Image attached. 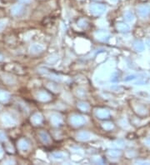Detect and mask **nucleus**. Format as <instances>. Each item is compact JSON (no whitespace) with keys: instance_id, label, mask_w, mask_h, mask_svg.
Returning a JSON list of instances; mask_svg holds the SVG:
<instances>
[{"instance_id":"1","label":"nucleus","mask_w":150,"mask_h":165,"mask_svg":"<svg viewBox=\"0 0 150 165\" xmlns=\"http://www.w3.org/2000/svg\"><path fill=\"white\" fill-rule=\"evenodd\" d=\"M106 8L103 4H98V3H94L90 6V12L94 14V15H100L104 12L105 11Z\"/></svg>"},{"instance_id":"2","label":"nucleus","mask_w":150,"mask_h":165,"mask_svg":"<svg viewBox=\"0 0 150 165\" xmlns=\"http://www.w3.org/2000/svg\"><path fill=\"white\" fill-rule=\"evenodd\" d=\"M70 122L74 126H81L85 123V119L80 115H74V116L71 117Z\"/></svg>"},{"instance_id":"3","label":"nucleus","mask_w":150,"mask_h":165,"mask_svg":"<svg viewBox=\"0 0 150 165\" xmlns=\"http://www.w3.org/2000/svg\"><path fill=\"white\" fill-rule=\"evenodd\" d=\"M1 119H2L3 123L5 126H7V127H12V126H13V125L15 124L14 119H13L11 116H9V114H3V115L2 116Z\"/></svg>"},{"instance_id":"4","label":"nucleus","mask_w":150,"mask_h":165,"mask_svg":"<svg viewBox=\"0 0 150 165\" xmlns=\"http://www.w3.org/2000/svg\"><path fill=\"white\" fill-rule=\"evenodd\" d=\"M95 37L97 38V39H98L99 41H106L108 40L109 35L107 32L105 31H98L95 33Z\"/></svg>"},{"instance_id":"5","label":"nucleus","mask_w":150,"mask_h":165,"mask_svg":"<svg viewBox=\"0 0 150 165\" xmlns=\"http://www.w3.org/2000/svg\"><path fill=\"white\" fill-rule=\"evenodd\" d=\"M31 122L34 125H39L43 122V117L40 113H34L31 118Z\"/></svg>"},{"instance_id":"6","label":"nucleus","mask_w":150,"mask_h":165,"mask_svg":"<svg viewBox=\"0 0 150 165\" xmlns=\"http://www.w3.org/2000/svg\"><path fill=\"white\" fill-rule=\"evenodd\" d=\"M96 115L98 118L101 119H105L109 117V112L106 109H98L97 110Z\"/></svg>"},{"instance_id":"7","label":"nucleus","mask_w":150,"mask_h":165,"mask_svg":"<svg viewBox=\"0 0 150 165\" xmlns=\"http://www.w3.org/2000/svg\"><path fill=\"white\" fill-rule=\"evenodd\" d=\"M22 9H23V8H22L21 5H19V4L13 5L10 9L11 14L13 15V16H17V15H19V14L21 13Z\"/></svg>"},{"instance_id":"8","label":"nucleus","mask_w":150,"mask_h":165,"mask_svg":"<svg viewBox=\"0 0 150 165\" xmlns=\"http://www.w3.org/2000/svg\"><path fill=\"white\" fill-rule=\"evenodd\" d=\"M18 146H19V148L22 150V151H26L29 149V143L25 140V139H21L19 140V142L18 143Z\"/></svg>"},{"instance_id":"9","label":"nucleus","mask_w":150,"mask_h":165,"mask_svg":"<svg viewBox=\"0 0 150 165\" xmlns=\"http://www.w3.org/2000/svg\"><path fill=\"white\" fill-rule=\"evenodd\" d=\"M30 50L33 54H38V53H40L43 50V47L41 44H33L30 48Z\"/></svg>"},{"instance_id":"10","label":"nucleus","mask_w":150,"mask_h":165,"mask_svg":"<svg viewBox=\"0 0 150 165\" xmlns=\"http://www.w3.org/2000/svg\"><path fill=\"white\" fill-rule=\"evenodd\" d=\"M77 138L81 141H87L90 138V134L88 132H80L78 133Z\"/></svg>"},{"instance_id":"11","label":"nucleus","mask_w":150,"mask_h":165,"mask_svg":"<svg viewBox=\"0 0 150 165\" xmlns=\"http://www.w3.org/2000/svg\"><path fill=\"white\" fill-rule=\"evenodd\" d=\"M51 122L55 126H58V125H60L62 123V119L58 114H54L51 117Z\"/></svg>"},{"instance_id":"12","label":"nucleus","mask_w":150,"mask_h":165,"mask_svg":"<svg viewBox=\"0 0 150 165\" xmlns=\"http://www.w3.org/2000/svg\"><path fill=\"white\" fill-rule=\"evenodd\" d=\"M39 137H40V139L41 141L43 142V143H48L50 142V137L49 135L45 132V131H43L39 133Z\"/></svg>"},{"instance_id":"13","label":"nucleus","mask_w":150,"mask_h":165,"mask_svg":"<svg viewBox=\"0 0 150 165\" xmlns=\"http://www.w3.org/2000/svg\"><path fill=\"white\" fill-rule=\"evenodd\" d=\"M38 99H39L40 101H43V102H46V101H48L50 99V96L45 93V92H40L38 93Z\"/></svg>"},{"instance_id":"14","label":"nucleus","mask_w":150,"mask_h":165,"mask_svg":"<svg viewBox=\"0 0 150 165\" xmlns=\"http://www.w3.org/2000/svg\"><path fill=\"white\" fill-rule=\"evenodd\" d=\"M149 8L148 6H141L138 9V13H139V15H141V16H145L147 14H149Z\"/></svg>"},{"instance_id":"15","label":"nucleus","mask_w":150,"mask_h":165,"mask_svg":"<svg viewBox=\"0 0 150 165\" xmlns=\"http://www.w3.org/2000/svg\"><path fill=\"white\" fill-rule=\"evenodd\" d=\"M9 93L5 92V91H3V90H0V101L1 102H7L9 99Z\"/></svg>"},{"instance_id":"16","label":"nucleus","mask_w":150,"mask_h":165,"mask_svg":"<svg viewBox=\"0 0 150 165\" xmlns=\"http://www.w3.org/2000/svg\"><path fill=\"white\" fill-rule=\"evenodd\" d=\"M116 28H117L118 31H121V32H126L129 29V26L125 23H118L117 26H116Z\"/></svg>"},{"instance_id":"17","label":"nucleus","mask_w":150,"mask_h":165,"mask_svg":"<svg viewBox=\"0 0 150 165\" xmlns=\"http://www.w3.org/2000/svg\"><path fill=\"white\" fill-rule=\"evenodd\" d=\"M78 109L81 110V111H84V112H87L88 110L89 109L88 104H87L86 103H83V102L78 103Z\"/></svg>"},{"instance_id":"18","label":"nucleus","mask_w":150,"mask_h":165,"mask_svg":"<svg viewBox=\"0 0 150 165\" xmlns=\"http://www.w3.org/2000/svg\"><path fill=\"white\" fill-rule=\"evenodd\" d=\"M108 155H110V156H112L113 158H116V157H118V155L120 154V153L118 150H109L108 152Z\"/></svg>"},{"instance_id":"19","label":"nucleus","mask_w":150,"mask_h":165,"mask_svg":"<svg viewBox=\"0 0 150 165\" xmlns=\"http://www.w3.org/2000/svg\"><path fill=\"white\" fill-rule=\"evenodd\" d=\"M103 128H104L105 130H111V129L113 128V123H105L103 124Z\"/></svg>"},{"instance_id":"20","label":"nucleus","mask_w":150,"mask_h":165,"mask_svg":"<svg viewBox=\"0 0 150 165\" xmlns=\"http://www.w3.org/2000/svg\"><path fill=\"white\" fill-rule=\"evenodd\" d=\"M64 155L61 154V153H58V154H54V158L56 159H60V158H63Z\"/></svg>"},{"instance_id":"21","label":"nucleus","mask_w":150,"mask_h":165,"mask_svg":"<svg viewBox=\"0 0 150 165\" xmlns=\"http://www.w3.org/2000/svg\"><path fill=\"white\" fill-rule=\"evenodd\" d=\"M124 17H125L126 20H128V21H130L131 19H133V15H132L131 13H126Z\"/></svg>"},{"instance_id":"22","label":"nucleus","mask_w":150,"mask_h":165,"mask_svg":"<svg viewBox=\"0 0 150 165\" xmlns=\"http://www.w3.org/2000/svg\"><path fill=\"white\" fill-rule=\"evenodd\" d=\"M5 25H6L5 21H0V31H2L5 28Z\"/></svg>"},{"instance_id":"23","label":"nucleus","mask_w":150,"mask_h":165,"mask_svg":"<svg viewBox=\"0 0 150 165\" xmlns=\"http://www.w3.org/2000/svg\"><path fill=\"white\" fill-rule=\"evenodd\" d=\"M0 139L1 140H4L5 139V135L3 132H0Z\"/></svg>"},{"instance_id":"24","label":"nucleus","mask_w":150,"mask_h":165,"mask_svg":"<svg viewBox=\"0 0 150 165\" xmlns=\"http://www.w3.org/2000/svg\"><path fill=\"white\" fill-rule=\"evenodd\" d=\"M21 3H30L32 0H19Z\"/></svg>"},{"instance_id":"25","label":"nucleus","mask_w":150,"mask_h":165,"mask_svg":"<svg viewBox=\"0 0 150 165\" xmlns=\"http://www.w3.org/2000/svg\"><path fill=\"white\" fill-rule=\"evenodd\" d=\"M2 153H3V150H2V148H0V155L2 154Z\"/></svg>"},{"instance_id":"26","label":"nucleus","mask_w":150,"mask_h":165,"mask_svg":"<svg viewBox=\"0 0 150 165\" xmlns=\"http://www.w3.org/2000/svg\"><path fill=\"white\" fill-rule=\"evenodd\" d=\"M2 59H3V57H2V56H1V55H0V61H1V60H2Z\"/></svg>"}]
</instances>
